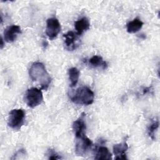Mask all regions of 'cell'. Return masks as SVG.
Instances as JSON below:
<instances>
[{"mask_svg":"<svg viewBox=\"0 0 160 160\" xmlns=\"http://www.w3.org/2000/svg\"><path fill=\"white\" fill-rule=\"evenodd\" d=\"M29 74L31 79L33 81L38 82L41 89L46 90L48 88L51 78L43 63L40 62L32 63L29 70Z\"/></svg>","mask_w":160,"mask_h":160,"instance_id":"1","label":"cell"},{"mask_svg":"<svg viewBox=\"0 0 160 160\" xmlns=\"http://www.w3.org/2000/svg\"><path fill=\"white\" fill-rule=\"evenodd\" d=\"M69 96L73 102L86 106L91 104L94 99V92L87 86L78 88L74 92L71 93Z\"/></svg>","mask_w":160,"mask_h":160,"instance_id":"2","label":"cell"},{"mask_svg":"<svg viewBox=\"0 0 160 160\" xmlns=\"http://www.w3.org/2000/svg\"><path fill=\"white\" fill-rule=\"evenodd\" d=\"M25 112L22 109H14L9 114L8 124L14 130H19L24 125Z\"/></svg>","mask_w":160,"mask_h":160,"instance_id":"3","label":"cell"},{"mask_svg":"<svg viewBox=\"0 0 160 160\" xmlns=\"http://www.w3.org/2000/svg\"><path fill=\"white\" fill-rule=\"evenodd\" d=\"M24 99L29 107L34 108L39 105L42 101V92L39 89L31 88L27 90Z\"/></svg>","mask_w":160,"mask_h":160,"instance_id":"4","label":"cell"},{"mask_svg":"<svg viewBox=\"0 0 160 160\" xmlns=\"http://www.w3.org/2000/svg\"><path fill=\"white\" fill-rule=\"evenodd\" d=\"M92 146V142L90 139L85 135L77 138L75 151L78 156H86L87 152Z\"/></svg>","mask_w":160,"mask_h":160,"instance_id":"5","label":"cell"},{"mask_svg":"<svg viewBox=\"0 0 160 160\" xmlns=\"http://www.w3.org/2000/svg\"><path fill=\"white\" fill-rule=\"evenodd\" d=\"M61 31V25L59 20L56 18H48L46 21V34L49 39H53L58 35Z\"/></svg>","mask_w":160,"mask_h":160,"instance_id":"6","label":"cell"},{"mask_svg":"<svg viewBox=\"0 0 160 160\" xmlns=\"http://www.w3.org/2000/svg\"><path fill=\"white\" fill-rule=\"evenodd\" d=\"M78 34L73 31H68L63 35L65 48L68 51H73L79 46Z\"/></svg>","mask_w":160,"mask_h":160,"instance_id":"7","label":"cell"},{"mask_svg":"<svg viewBox=\"0 0 160 160\" xmlns=\"http://www.w3.org/2000/svg\"><path fill=\"white\" fill-rule=\"evenodd\" d=\"M21 32V28L18 25H11L7 27L4 31V39L7 42L14 41L18 34Z\"/></svg>","mask_w":160,"mask_h":160,"instance_id":"8","label":"cell"},{"mask_svg":"<svg viewBox=\"0 0 160 160\" xmlns=\"http://www.w3.org/2000/svg\"><path fill=\"white\" fill-rule=\"evenodd\" d=\"M86 126L84 119V115L82 114V116L74 121L72 124V129L76 138L85 135L84 131L86 130Z\"/></svg>","mask_w":160,"mask_h":160,"instance_id":"9","label":"cell"},{"mask_svg":"<svg viewBox=\"0 0 160 160\" xmlns=\"http://www.w3.org/2000/svg\"><path fill=\"white\" fill-rule=\"evenodd\" d=\"M128 149V145L126 142L116 144L113 146V152L116 159H126V152Z\"/></svg>","mask_w":160,"mask_h":160,"instance_id":"10","label":"cell"},{"mask_svg":"<svg viewBox=\"0 0 160 160\" xmlns=\"http://www.w3.org/2000/svg\"><path fill=\"white\" fill-rule=\"evenodd\" d=\"M74 27L77 34L79 36L89 29L90 23L86 17H83L74 22Z\"/></svg>","mask_w":160,"mask_h":160,"instance_id":"11","label":"cell"},{"mask_svg":"<svg viewBox=\"0 0 160 160\" xmlns=\"http://www.w3.org/2000/svg\"><path fill=\"white\" fill-rule=\"evenodd\" d=\"M143 22L138 18H135L126 24L127 31L129 33H135L139 31L143 26Z\"/></svg>","mask_w":160,"mask_h":160,"instance_id":"12","label":"cell"},{"mask_svg":"<svg viewBox=\"0 0 160 160\" xmlns=\"http://www.w3.org/2000/svg\"><path fill=\"white\" fill-rule=\"evenodd\" d=\"M89 64L94 68H101L105 69L108 67L107 62L100 56L94 55L89 59Z\"/></svg>","mask_w":160,"mask_h":160,"instance_id":"13","label":"cell"},{"mask_svg":"<svg viewBox=\"0 0 160 160\" xmlns=\"http://www.w3.org/2000/svg\"><path fill=\"white\" fill-rule=\"evenodd\" d=\"M96 159L109 160L112 159V154L109 149L104 146H100L98 148L94 158Z\"/></svg>","mask_w":160,"mask_h":160,"instance_id":"14","label":"cell"},{"mask_svg":"<svg viewBox=\"0 0 160 160\" xmlns=\"http://www.w3.org/2000/svg\"><path fill=\"white\" fill-rule=\"evenodd\" d=\"M68 74L70 81V87L72 88L76 86L80 75L79 71L76 68H71L68 71Z\"/></svg>","mask_w":160,"mask_h":160,"instance_id":"15","label":"cell"},{"mask_svg":"<svg viewBox=\"0 0 160 160\" xmlns=\"http://www.w3.org/2000/svg\"><path fill=\"white\" fill-rule=\"evenodd\" d=\"M158 128H159V121L158 119L153 121L148 127V135L152 140H154L155 139V131L158 129Z\"/></svg>","mask_w":160,"mask_h":160,"instance_id":"16","label":"cell"},{"mask_svg":"<svg viewBox=\"0 0 160 160\" xmlns=\"http://www.w3.org/2000/svg\"><path fill=\"white\" fill-rule=\"evenodd\" d=\"M48 155L49 156L48 158L49 159H61V157L53 149H51L48 150Z\"/></svg>","mask_w":160,"mask_h":160,"instance_id":"17","label":"cell"},{"mask_svg":"<svg viewBox=\"0 0 160 160\" xmlns=\"http://www.w3.org/2000/svg\"><path fill=\"white\" fill-rule=\"evenodd\" d=\"M3 46H4V43H3V39H2V38H1V48L2 49V48H3Z\"/></svg>","mask_w":160,"mask_h":160,"instance_id":"18","label":"cell"}]
</instances>
